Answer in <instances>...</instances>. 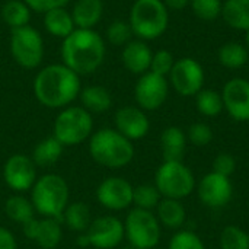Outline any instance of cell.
Segmentation results:
<instances>
[{
  "instance_id": "obj_6",
  "label": "cell",
  "mask_w": 249,
  "mask_h": 249,
  "mask_svg": "<svg viewBox=\"0 0 249 249\" xmlns=\"http://www.w3.org/2000/svg\"><path fill=\"white\" fill-rule=\"evenodd\" d=\"M93 133V117L83 107H66L54 120L53 136L64 146L74 147Z\"/></svg>"
},
{
  "instance_id": "obj_29",
  "label": "cell",
  "mask_w": 249,
  "mask_h": 249,
  "mask_svg": "<svg viewBox=\"0 0 249 249\" xmlns=\"http://www.w3.org/2000/svg\"><path fill=\"white\" fill-rule=\"evenodd\" d=\"M1 18L9 28H22L29 25L31 9L23 0H7L1 7Z\"/></svg>"
},
{
  "instance_id": "obj_43",
  "label": "cell",
  "mask_w": 249,
  "mask_h": 249,
  "mask_svg": "<svg viewBox=\"0 0 249 249\" xmlns=\"http://www.w3.org/2000/svg\"><path fill=\"white\" fill-rule=\"evenodd\" d=\"M245 44H247V48L249 50V29L245 32Z\"/></svg>"
},
{
  "instance_id": "obj_9",
  "label": "cell",
  "mask_w": 249,
  "mask_h": 249,
  "mask_svg": "<svg viewBox=\"0 0 249 249\" xmlns=\"http://www.w3.org/2000/svg\"><path fill=\"white\" fill-rule=\"evenodd\" d=\"M44 39L38 29L26 25L12 29L10 53L13 60L23 69H36L44 58Z\"/></svg>"
},
{
  "instance_id": "obj_17",
  "label": "cell",
  "mask_w": 249,
  "mask_h": 249,
  "mask_svg": "<svg viewBox=\"0 0 249 249\" xmlns=\"http://www.w3.org/2000/svg\"><path fill=\"white\" fill-rule=\"evenodd\" d=\"M223 107L228 114L241 123L249 121V80L235 77L222 90Z\"/></svg>"
},
{
  "instance_id": "obj_32",
  "label": "cell",
  "mask_w": 249,
  "mask_h": 249,
  "mask_svg": "<svg viewBox=\"0 0 249 249\" xmlns=\"http://www.w3.org/2000/svg\"><path fill=\"white\" fill-rule=\"evenodd\" d=\"M160 197L162 196L158 191V188L150 184H143L133 190V204L137 209L152 212L153 209L158 207L159 201L162 200Z\"/></svg>"
},
{
  "instance_id": "obj_40",
  "label": "cell",
  "mask_w": 249,
  "mask_h": 249,
  "mask_svg": "<svg viewBox=\"0 0 249 249\" xmlns=\"http://www.w3.org/2000/svg\"><path fill=\"white\" fill-rule=\"evenodd\" d=\"M28 7L36 13H45L55 7H66L69 0H23Z\"/></svg>"
},
{
  "instance_id": "obj_1",
  "label": "cell",
  "mask_w": 249,
  "mask_h": 249,
  "mask_svg": "<svg viewBox=\"0 0 249 249\" xmlns=\"http://www.w3.org/2000/svg\"><path fill=\"white\" fill-rule=\"evenodd\" d=\"M82 90L80 76L63 63L48 64L38 71L34 80V93L38 102L51 109H63L76 101Z\"/></svg>"
},
{
  "instance_id": "obj_16",
  "label": "cell",
  "mask_w": 249,
  "mask_h": 249,
  "mask_svg": "<svg viewBox=\"0 0 249 249\" xmlns=\"http://www.w3.org/2000/svg\"><path fill=\"white\" fill-rule=\"evenodd\" d=\"M198 198L200 201L212 209H220L226 206L233 194V187L228 177L210 172L204 175L198 184Z\"/></svg>"
},
{
  "instance_id": "obj_22",
  "label": "cell",
  "mask_w": 249,
  "mask_h": 249,
  "mask_svg": "<svg viewBox=\"0 0 249 249\" xmlns=\"http://www.w3.org/2000/svg\"><path fill=\"white\" fill-rule=\"evenodd\" d=\"M44 26L50 35L60 38V39L67 38L76 29L71 13L66 7H55V9L45 12Z\"/></svg>"
},
{
  "instance_id": "obj_33",
  "label": "cell",
  "mask_w": 249,
  "mask_h": 249,
  "mask_svg": "<svg viewBox=\"0 0 249 249\" xmlns=\"http://www.w3.org/2000/svg\"><path fill=\"white\" fill-rule=\"evenodd\" d=\"M220 249H249V235L238 226H226L220 235Z\"/></svg>"
},
{
  "instance_id": "obj_18",
  "label": "cell",
  "mask_w": 249,
  "mask_h": 249,
  "mask_svg": "<svg viewBox=\"0 0 249 249\" xmlns=\"http://www.w3.org/2000/svg\"><path fill=\"white\" fill-rule=\"evenodd\" d=\"M115 130L128 140H140L147 136L150 130V121L146 112L139 107H123L114 117Z\"/></svg>"
},
{
  "instance_id": "obj_8",
  "label": "cell",
  "mask_w": 249,
  "mask_h": 249,
  "mask_svg": "<svg viewBox=\"0 0 249 249\" xmlns=\"http://www.w3.org/2000/svg\"><path fill=\"white\" fill-rule=\"evenodd\" d=\"M125 238L134 249H153L160 241V223L158 217L143 209L134 207L124 222Z\"/></svg>"
},
{
  "instance_id": "obj_15",
  "label": "cell",
  "mask_w": 249,
  "mask_h": 249,
  "mask_svg": "<svg viewBox=\"0 0 249 249\" xmlns=\"http://www.w3.org/2000/svg\"><path fill=\"white\" fill-rule=\"evenodd\" d=\"M22 232L42 249H55L63 239L61 220L53 217H34L22 225Z\"/></svg>"
},
{
  "instance_id": "obj_30",
  "label": "cell",
  "mask_w": 249,
  "mask_h": 249,
  "mask_svg": "<svg viewBox=\"0 0 249 249\" xmlns=\"http://www.w3.org/2000/svg\"><path fill=\"white\" fill-rule=\"evenodd\" d=\"M249 60V51L245 45L236 41L226 42L219 50V61L226 69H241Z\"/></svg>"
},
{
  "instance_id": "obj_35",
  "label": "cell",
  "mask_w": 249,
  "mask_h": 249,
  "mask_svg": "<svg viewBox=\"0 0 249 249\" xmlns=\"http://www.w3.org/2000/svg\"><path fill=\"white\" fill-rule=\"evenodd\" d=\"M133 36V31L128 22L117 19L114 22L109 23V26L107 28V41L111 45L115 47H124L125 44H128L131 41Z\"/></svg>"
},
{
  "instance_id": "obj_7",
  "label": "cell",
  "mask_w": 249,
  "mask_h": 249,
  "mask_svg": "<svg viewBox=\"0 0 249 249\" xmlns=\"http://www.w3.org/2000/svg\"><path fill=\"white\" fill-rule=\"evenodd\" d=\"M155 187L163 198L182 200L193 193L196 179L182 162H163L156 171Z\"/></svg>"
},
{
  "instance_id": "obj_26",
  "label": "cell",
  "mask_w": 249,
  "mask_h": 249,
  "mask_svg": "<svg viewBox=\"0 0 249 249\" xmlns=\"http://www.w3.org/2000/svg\"><path fill=\"white\" fill-rule=\"evenodd\" d=\"M223 20L233 29H249V0H226L222 7Z\"/></svg>"
},
{
  "instance_id": "obj_2",
  "label": "cell",
  "mask_w": 249,
  "mask_h": 249,
  "mask_svg": "<svg viewBox=\"0 0 249 249\" xmlns=\"http://www.w3.org/2000/svg\"><path fill=\"white\" fill-rule=\"evenodd\" d=\"M107 55L105 39L95 29L76 28L61 44L63 64L79 76L95 73Z\"/></svg>"
},
{
  "instance_id": "obj_44",
  "label": "cell",
  "mask_w": 249,
  "mask_h": 249,
  "mask_svg": "<svg viewBox=\"0 0 249 249\" xmlns=\"http://www.w3.org/2000/svg\"><path fill=\"white\" fill-rule=\"evenodd\" d=\"M123 249H134L133 247H125V248H123Z\"/></svg>"
},
{
  "instance_id": "obj_11",
  "label": "cell",
  "mask_w": 249,
  "mask_h": 249,
  "mask_svg": "<svg viewBox=\"0 0 249 249\" xmlns=\"http://www.w3.org/2000/svg\"><path fill=\"white\" fill-rule=\"evenodd\" d=\"M169 93V83L165 76L146 71L134 86V99L143 111H156L160 108Z\"/></svg>"
},
{
  "instance_id": "obj_36",
  "label": "cell",
  "mask_w": 249,
  "mask_h": 249,
  "mask_svg": "<svg viewBox=\"0 0 249 249\" xmlns=\"http://www.w3.org/2000/svg\"><path fill=\"white\" fill-rule=\"evenodd\" d=\"M169 249H206V247L201 238L194 232L179 231L171 238Z\"/></svg>"
},
{
  "instance_id": "obj_27",
  "label": "cell",
  "mask_w": 249,
  "mask_h": 249,
  "mask_svg": "<svg viewBox=\"0 0 249 249\" xmlns=\"http://www.w3.org/2000/svg\"><path fill=\"white\" fill-rule=\"evenodd\" d=\"M61 220L70 231L83 233L88 231V228L92 223L90 209L88 204H85L82 201L69 203V206L66 207V210L61 216Z\"/></svg>"
},
{
  "instance_id": "obj_5",
  "label": "cell",
  "mask_w": 249,
  "mask_h": 249,
  "mask_svg": "<svg viewBox=\"0 0 249 249\" xmlns=\"http://www.w3.org/2000/svg\"><path fill=\"white\" fill-rule=\"evenodd\" d=\"M128 23L133 35L142 41H152L166 32L169 10L163 0H136L130 10Z\"/></svg>"
},
{
  "instance_id": "obj_38",
  "label": "cell",
  "mask_w": 249,
  "mask_h": 249,
  "mask_svg": "<svg viewBox=\"0 0 249 249\" xmlns=\"http://www.w3.org/2000/svg\"><path fill=\"white\" fill-rule=\"evenodd\" d=\"M187 139L197 147H204L213 140V130L204 123H196L188 128Z\"/></svg>"
},
{
  "instance_id": "obj_20",
  "label": "cell",
  "mask_w": 249,
  "mask_h": 249,
  "mask_svg": "<svg viewBox=\"0 0 249 249\" xmlns=\"http://www.w3.org/2000/svg\"><path fill=\"white\" fill-rule=\"evenodd\" d=\"M70 13L76 28L93 29L102 19L104 0H76Z\"/></svg>"
},
{
  "instance_id": "obj_28",
  "label": "cell",
  "mask_w": 249,
  "mask_h": 249,
  "mask_svg": "<svg viewBox=\"0 0 249 249\" xmlns=\"http://www.w3.org/2000/svg\"><path fill=\"white\" fill-rule=\"evenodd\" d=\"M4 213L7 219H10L15 223L25 225L35 216V209L29 198L23 197L22 194L10 196L4 203Z\"/></svg>"
},
{
  "instance_id": "obj_31",
  "label": "cell",
  "mask_w": 249,
  "mask_h": 249,
  "mask_svg": "<svg viewBox=\"0 0 249 249\" xmlns=\"http://www.w3.org/2000/svg\"><path fill=\"white\" fill-rule=\"evenodd\" d=\"M196 105H197L198 112L206 117H216L225 109L222 93H217L213 89H204V88L196 95Z\"/></svg>"
},
{
  "instance_id": "obj_3",
  "label": "cell",
  "mask_w": 249,
  "mask_h": 249,
  "mask_svg": "<svg viewBox=\"0 0 249 249\" xmlns=\"http://www.w3.org/2000/svg\"><path fill=\"white\" fill-rule=\"evenodd\" d=\"M89 155L101 166L121 169L133 160L134 146L115 128H101L89 137Z\"/></svg>"
},
{
  "instance_id": "obj_10",
  "label": "cell",
  "mask_w": 249,
  "mask_h": 249,
  "mask_svg": "<svg viewBox=\"0 0 249 249\" xmlns=\"http://www.w3.org/2000/svg\"><path fill=\"white\" fill-rule=\"evenodd\" d=\"M169 79L172 88L181 96H194L203 89L206 74L203 66L197 60L182 57L175 61L169 73Z\"/></svg>"
},
{
  "instance_id": "obj_42",
  "label": "cell",
  "mask_w": 249,
  "mask_h": 249,
  "mask_svg": "<svg viewBox=\"0 0 249 249\" xmlns=\"http://www.w3.org/2000/svg\"><path fill=\"white\" fill-rule=\"evenodd\" d=\"M163 3L168 7V10H182L191 3V0H163Z\"/></svg>"
},
{
  "instance_id": "obj_24",
  "label": "cell",
  "mask_w": 249,
  "mask_h": 249,
  "mask_svg": "<svg viewBox=\"0 0 249 249\" xmlns=\"http://www.w3.org/2000/svg\"><path fill=\"white\" fill-rule=\"evenodd\" d=\"M79 98L82 101V107L92 115L102 114V112L108 111L112 105V96H111L109 90L99 85H92V86L83 88L80 90Z\"/></svg>"
},
{
  "instance_id": "obj_19",
  "label": "cell",
  "mask_w": 249,
  "mask_h": 249,
  "mask_svg": "<svg viewBox=\"0 0 249 249\" xmlns=\"http://www.w3.org/2000/svg\"><path fill=\"white\" fill-rule=\"evenodd\" d=\"M153 53L146 41L142 39H131L128 44L123 47L121 60L124 67L133 74H144L150 70Z\"/></svg>"
},
{
  "instance_id": "obj_4",
  "label": "cell",
  "mask_w": 249,
  "mask_h": 249,
  "mask_svg": "<svg viewBox=\"0 0 249 249\" xmlns=\"http://www.w3.org/2000/svg\"><path fill=\"white\" fill-rule=\"evenodd\" d=\"M31 203L35 213L42 217H53L61 220V216L69 206L70 190L69 184L61 175L45 174L39 177L31 188Z\"/></svg>"
},
{
  "instance_id": "obj_41",
  "label": "cell",
  "mask_w": 249,
  "mask_h": 249,
  "mask_svg": "<svg viewBox=\"0 0 249 249\" xmlns=\"http://www.w3.org/2000/svg\"><path fill=\"white\" fill-rule=\"evenodd\" d=\"M0 249H18L15 235L9 229L1 226H0Z\"/></svg>"
},
{
  "instance_id": "obj_14",
  "label": "cell",
  "mask_w": 249,
  "mask_h": 249,
  "mask_svg": "<svg viewBox=\"0 0 249 249\" xmlns=\"http://www.w3.org/2000/svg\"><path fill=\"white\" fill-rule=\"evenodd\" d=\"M90 247L98 249H114L125 238L124 223L115 216H102L92 220L85 232Z\"/></svg>"
},
{
  "instance_id": "obj_12",
  "label": "cell",
  "mask_w": 249,
  "mask_h": 249,
  "mask_svg": "<svg viewBox=\"0 0 249 249\" xmlns=\"http://www.w3.org/2000/svg\"><path fill=\"white\" fill-rule=\"evenodd\" d=\"M3 179L6 185L20 194L25 191H31L36 177V165L31 159V156L16 153L7 158L3 166Z\"/></svg>"
},
{
  "instance_id": "obj_34",
  "label": "cell",
  "mask_w": 249,
  "mask_h": 249,
  "mask_svg": "<svg viewBox=\"0 0 249 249\" xmlns=\"http://www.w3.org/2000/svg\"><path fill=\"white\" fill-rule=\"evenodd\" d=\"M190 4L194 15L204 22H212L222 16V0H191Z\"/></svg>"
},
{
  "instance_id": "obj_13",
  "label": "cell",
  "mask_w": 249,
  "mask_h": 249,
  "mask_svg": "<svg viewBox=\"0 0 249 249\" xmlns=\"http://www.w3.org/2000/svg\"><path fill=\"white\" fill-rule=\"evenodd\" d=\"M133 185L121 177H108L96 188L98 203L111 210L121 212L133 204Z\"/></svg>"
},
{
  "instance_id": "obj_21",
  "label": "cell",
  "mask_w": 249,
  "mask_h": 249,
  "mask_svg": "<svg viewBox=\"0 0 249 249\" xmlns=\"http://www.w3.org/2000/svg\"><path fill=\"white\" fill-rule=\"evenodd\" d=\"M160 147L163 155V162H182L187 136L179 127H168L162 131Z\"/></svg>"
},
{
  "instance_id": "obj_39",
  "label": "cell",
  "mask_w": 249,
  "mask_h": 249,
  "mask_svg": "<svg viewBox=\"0 0 249 249\" xmlns=\"http://www.w3.org/2000/svg\"><path fill=\"white\" fill-rule=\"evenodd\" d=\"M235 168H236L235 158L231 153H220L213 160V171L212 172H216L219 175L229 178L235 172Z\"/></svg>"
},
{
  "instance_id": "obj_23",
  "label": "cell",
  "mask_w": 249,
  "mask_h": 249,
  "mask_svg": "<svg viewBox=\"0 0 249 249\" xmlns=\"http://www.w3.org/2000/svg\"><path fill=\"white\" fill-rule=\"evenodd\" d=\"M158 210V220L166 229L178 231L184 226L187 219L185 207L182 206L181 200L174 198H162L156 207Z\"/></svg>"
},
{
  "instance_id": "obj_37",
  "label": "cell",
  "mask_w": 249,
  "mask_h": 249,
  "mask_svg": "<svg viewBox=\"0 0 249 249\" xmlns=\"http://www.w3.org/2000/svg\"><path fill=\"white\" fill-rule=\"evenodd\" d=\"M174 64H175V60H174L172 53L168 51V50H159V51L153 53L149 71H153L156 74H160V76L166 77L171 73Z\"/></svg>"
},
{
  "instance_id": "obj_25",
  "label": "cell",
  "mask_w": 249,
  "mask_h": 249,
  "mask_svg": "<svg viewBox=\"0 0 249 249\" xmlns=\"http://www.w3.org/2000/svg\"><path fill=\"white\" fill-rule=\"evenodd\" d=\"M63 150H64V146L54 136H50V137L42 139L34 147L31 159L34 160V163L36 166L48 168V166L55 165L60 160V158L63 155Z\"/></svg>"
}]
</instances>
